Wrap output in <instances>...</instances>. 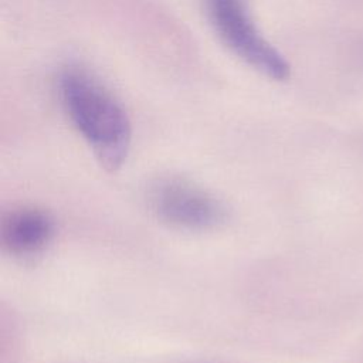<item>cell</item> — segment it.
Listing matches in <instances>:
<instances>
[{
    "mask_svg": "<svg viewBox=\"0 0 363 363\" xmlns=\"http://www.w3.org/2000/svg\"><path fill=\"white\" fill-rule=\"evenodd\" d=\"M147 201L159 220L176 228L206 231L227 220V208L220 199L177 176L156 180L149 189Z\"/></svg>",
    "mask_w": 363,
    "mask_h": 363,
    "instance_id": "cell-3",
    "label": "cell"
},
{
    "mask_svg": "<svg viewBox=\"0 0 363 363\" xmlns=\"http://www.w3.org/2000/svg\"><path fill=\"white\" fill-rule=\"evenodd\" d=\"M57 233L54 217L38 207L24 206L4 214L0 238L4 250L18 258L43 254Z\"/></svg>",
    "mask_w": 363,
    "mask_h": 363,
    "instance_id": "cell-4",
    "label": "cell"
},
{
    "mask_svg": "<svg viewBox=\"0 0 363 363\" xmlns=\"http://www.w3.org/2000/svg\"><path fill=\"white\" fill-rule=\"evenodd\" d=\"M207 11L217 35L238 58L271 79L289 77L288 61L262 37L245 0H207Z\"/></svg>",
    "mask_w": 363,
    "mask_h": 363,
    "instance_id": "cell-2",
    "label": "cell"
},
{
    "mask_svg": "<svg viewBox=\"0 0 363 363\" xmlns=\"http://www.w3.org/2000/svg\"><path fill=\"white\" fill-rule=\"evenodd\" d=\"M61 104L99 164L118 170L130 147V121L122 105L88 72L69 68L58 81Z\"/></svg>",
    "mask_w": 363,
    "mask_h": 363,
    "instance_id": "cell-1",
    "label": "cell"
}]
</instances>
